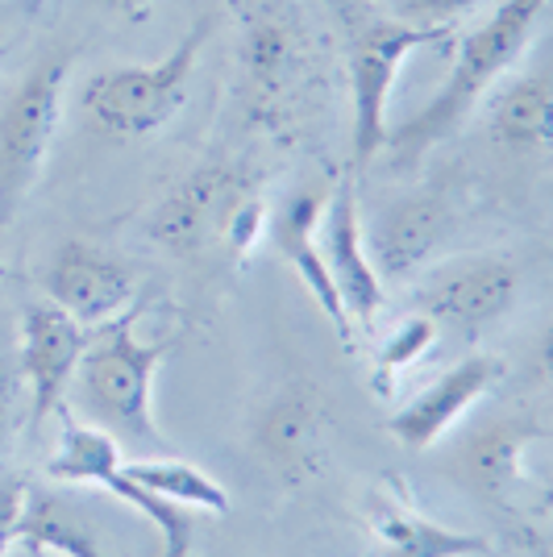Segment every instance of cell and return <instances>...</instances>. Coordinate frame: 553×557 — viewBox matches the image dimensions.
<instances>
[{"label": "cell", "mask_w": 553, "mask_h": 557, "mask_svg": "<svg viewBox=\"0 0 553 557\" xmlns=\"http://www.w3.org/2000/svg\"><path fill=\"white\" fill-rule=\"evenodd\" d=\"M550 0H500L491 17L466 29L454 54V67L441 79V88L416 109L400 129H388L383 154L395 166H416L429 159L438 146L458 134L487 100V92L520 63V54L532 47L537 29L545 22Z\"/></svg>", "instance_id": "obj_1"}, {"label": "cell", "mask_w": 553, "mask_h": 557, "mask_svg": "<svg viewBox=\"0 0 553 557\" xmlns=\"http://www.w3.org/2000/svg\"><path fill=\"white\" fill-rule=\"evenodd\" d=\"M142 304L134 300L113 321L96 325V337L79 354L75 367V399L88 424L105 429L121 449L159 454L162 429L155 420V374L167 346H146L138 337Z\"/></svg>", "instance_id": "obj_2"}, {"label": "cell", "mask_w": 553, "mask_h": 557, "mask_svg": "<svg viewBox=\"0 0 553 557\" xmlns=\"http://www.w3.org/2000/svg\"><path fill=\"white\" fill-rule=\"evenodd\" d=\"M208 34H212V17H200L155 63L96 71L84 84V113L96 121V129L113 138H150L167 121H175L187 104V88L208 47Z\"/></svg>", "instance_id": "obj_3"}, {"label": "cell", "mask_w": 553, "mask_h": 557, "mask_svg": "<svg viewBox=\"0 0 553 557\" xmlns=\"http://www.w3.org/2000/svg\"><path fill=\"white\" fill-rule=\"evenodd\" d=\"M71 59V50H47L0 104V233L22 216L29 191L47 175L50 146L63 121Z\"/></svg>", "instance_id": "obj_4"}, {"label": "cell", "mask_w": 553, "mask_h": 557, "mask_svg": "<svg viewBox=\"0 0 553 557\" xmlns=\"http://www.w3.org/2000/svg\"><path fill=\"white\" fill-rule=\"evenodd\" d=\"M54 417L63 420L59 445L50 449L47 474L54 483H71V487H100L109 491L113 499H121L125 508H134L159 533L162 557H192L196 545V516L180 504H167L162 495L146 491L121 470V445L96 429L88 420H75V412L59 408Z\"/></svg>", "instance_id": "obj_5"}, {"label": "cell", "mask_w": 553, "mask_h": 557, "mask_svg": "<svg viewBox=\"0 0 553 557\" xmlns=\"http://www.w3.org/2000/svg\"><path fill=\"white\" fill-rule=\"evenodd\" d=\"M450 42V29L379 22L354 25L349 38V146H354V175L367 171L388 146V104L400 84V71L416 50Z\"/></svg>", "instance_id": "obj_6"}, {"label": "cell", "mask_w": 553, "mask_h": 557, "mask_svg": "<svg viewBox=\"0 0 553 557\" xmlns=\"http://www.w3.org/2000/svg\"><path fill=\"white\" fill-rule=\"evenodd\" d=\"M525 271L507 255H458L416 283V312L433 325L483 333L516 308Z\"/></svg>", "instance_id": "obj_7"}, {"label": "cell", "mask_w": 553, "mask_h": 557, "mask_svg": "<svg viewBox=\"0 0 553 557\" xmlns=\"http://www.w3.org/2000/svg\"><path fill=\"white\" fill-rule=\"evenodd\" d=\"M254 191V184L230 163H200L192 175L162 196V205L150 216V237L162 250L192 258L221 246V233L230 212Z\"/></svg>", "instance_id": "obj_8"}, {"label": "cell", "mask_w": 553, "mask_h": 557, "mask_svg": "<svg viewBox=\"0 0 553 557\" xmlns=\"http://www.w3.org/2000/svg\"><path fill=\"white\" fill-rule=\"evenodd\" d=\"M317 242H321L324 267L337 287V300L346 308L349 325L370 333L383 304H388V287L374 275V262L367 250V233H362V216H358V191H354V171L342 175L333 191L324 196L321 221H317Z\"/></svg>", "instance_id": "obj_9"}, {"label": "cell", "mask_w": 553, "mask_h": 557, "mask_svg": "<svg viewBox=\"0 0 553 557\" xmlns=\"http://www.w3.org/2000/svg\"><path fill=\"white\" fill-rule=\"evenodd\" d=\"M84 346H88L84 325L67 317L59 304H25L22 329H17V371L29 387V433H38L63 408V395L75 379Z\"/></svg>", "instance_id": "obj_10"}, {"label": "cell", "mask_w": 553, "mask_h": 557, "mask_svg": "<svg viewBox=\"0 0 553 557\" xmlns=\"http://www.w3.org/2000/svg\"><path fill=\"white\" fill-rule=\"evenodd\" d=\"M504 362L491 354H470L454 362L450 371H441L433 383H425L420 392L395 408L388 417V433L404 449H433L438 442L450 437V429L458 424L483 395L495 392V383L504 379Z\"/></svg>", "instance_id": "obj_11"}, {"label": "cell", "mask_w": 553, "mask_h": 557, "mask_svg": "<svg viewBox=\"0 0 553 557\" xmlns=\"http://www.w3.org/2000/svg\"><path fill=\"white\" fill-rule=\"evenodd\" d=\"M42 283H47L50 304H59L84 329L105 325L134 304V271L93 242L59 246Z\"/></svg>", "instance_id": "obj_12"}, {"label": "cell", "mask_w": 553, "mask_h": 557, "mask_svg": "<svg viewBox=\"0 0 553 557\" xmlns=\"http://www.w3.org/2000/svg\"><path fill=\"white\" fill-rule=\"evenodd\" d=\"M329 420H324V404L317 392L308 387H287L279 392L267 412L258 420V454L267 458V466L279 474V483L300 487L312 483L317 474H324L329 462Z\"/></svg>", "instance_id": "obj_13"}, {"label": "cell", "mask_w": 553, "mask_h": 557, "mask_svg": "<svg viewBox=\"0 0 553 557\" xmlns=\"http://www.w3.org/2000/svg\"><path fill=\"white\" fill-rule=\"evenodd\" d=\"M324 209V191L317 187H304L296 196H287L279 209H271V230H267V242L275 246V255L300 275V283L308 287V296L317 300L329 325L337 329L342 346H354V325H349L346 308L337 300V287L329 278V267H324L321 242H317V221H321Z\"/></svg>", "instance_id": "obj_14"}, {"label": "cell", "mask_w": 553, "mask_h": 557, "mask_svg": "<svg viewBox=\"0 0 553 557\" xmlns=\"http://www.w3.org/2000/svg\"><path fill=\"white\" fill-rule=\"evenodd\" d=\"M450 225H454V212L445 209V200L438 196L395 200L367 233L370 262H374V275L383 278V287L425 271L429 258L438 255V246L445 242Z\"/></svg>", "instance_id": "obj_15"}, {"label": "cell", "mask_w": 553, "mask_h": 557, "mask_svg": "<svg viewBox=\"0 0 553 557\" xmlns=\"http://www.w3.org/2000/svg\"><path fill=\"white\" fill-rule=\"evenodd\" d=\"M367 529L383 557H487V536L454 533L433 516L413 508V499H400L392 487H379L367 499Z\"/></svg>", "instance_id": "obj_16"}, {"label": "cell", "mask_w": 553, "mask_h": 557, "mask_svg": "<svg viewBox=\"0 0 553 557\" xmlns=\"http://www.w3.org/2000/svg\"><path fill=\"white\" fill-rule=\"evenodd\" d=\"M541 442V424L529 417L487 420L483 429L462 445V483L483 499H512V491L529 474V449Z\"/></svg>", "instance_id": "obj_17"}, {"label": "cell", "mask_w": 553, "mask_h": 557, "mask_svg": "<svg viewBox=\"0 0 553 557\" xmlns=\"http://www.w3.org/2000/svg\"><path fill=\"white\" fill-rule=\"evenodd\" d=\"M17 545L29 554L59 557H109L100 549L96 529L71 508L63 495L50 491H25L22 520H17Z\"/></svg>", "instance_id": "obj_18"}, {"label": "cell", "mask_w": 553, "mask_h": 557, "mask_svg": "<svg viewBox=\"0 0 553 557\" xmlns=\"http://www.w3.org/2000/svg\"><path fill=\"white\" fill-rule=\"evenodd\" d=\"M550 104L553 88L545 71H529V75L512 79L504 92L491 100V113H487L491 138L520 154L545 150L550 146Z\"/></svg>", "instance_id": "obj_19"}, {"label": "cell", "mask_w": 553, "mask_h": 557, "mask_svg": "<svg viewBox=\"0 0 553 557\" xmlns=\"http://www.w3.org/2000/svg\"><path fill=\"white\" fill-rule=\"evenodd\" d=\"M121 470L146 491L162 495L167 504H180L187 511H221V516L230 511V491L221 487L217 479H208L200 466L180 462V458H162V454H146V458H134V462L121 458Z\"/></svg>", "instance_id": "obj_20"}, {"label": "cell", "mask_w": 553, "mask_h": 557, "mask_svg": "<svg viewBox=\"0 0 553 557\" xmlns=\"http://www.w3.org/2000/svg\"><path fill=\"white\" fill-rule=\"evenodd\" d=\"M296 63V42L283 22H254L246 29V75H250L258 100H271L287 88V71Z\"/></svg>", "instance_id": "obj_21"}, {"label": "cell", "mask_w": 553, "mask_h": 557, "mask_svg": "<svg viewBox=\"0 0 553 557\" xmlns=\"http://www.w3.org/2000/svg\"><path fill=\"white\" fill-rule=\"evenodd\" d=\"M438 346V325L425 317V312H413V317H404L400 325L388 333V342L379 349V362H374V379H370V387L374 395H388L395 392V383L404 379V374L420 367L429 354Z\"/></svg>", "instance_id": "obj_22"}, {"label": "cell", "mask_w": 553, "mask_h": 557, "mask_svg": "<svg viewBox=\"0 0 553 557\" xmlns=\"http://www.w3.org/2000/svg\"><path fill=\"white\" fill-rule=\"evenodd\" d=\"M267 230H271V205H267L258 191H250V196L230 212L225 233H221V250H225L233 262H246V258L267 242Z\"/></svg>", "instance_id": "obj_23"}, {"label": "cell", "mask_w": 553, "mask_h": 557, "mask_svg": "<svg viewBox=\"0 0 553 557\" xmlns=\"http://www.w3.org/2000/svg\"><path fill=\"white\" fill-rule=\"evenodd\" d=\"M395 22L425 25V29H454V22L479 13L487 0H388Z\"/></svg>", "instance_id": "obj_24"}, {"label": "cell", "mask_w": 553, "mask_h": 557, "mask_svg": "<svg viewBox=\"0 0 553 557\" xmlns=\"http://www.w3.org/2000/svg\"><path fill=\"white\" fill-rule=\"evenodd\" d=\"M17 404H22V371H17V354L0 342V458L13 442L17 429Z\"/></svg>", "instance_id": "obj_25"}, {"label": "cell", "mask_w": 553, "mask_h": 557, "mask_svg": "<svg viewBox=\"0 0 553 557\" xmlns=\"http://www.w3.org/2000/svg\"><path fill=\"white\" fill-rule=\"evenodd\" d=\"M25 483L22 479H0V557H9V549L17 545V520H22L25 504Z\"/></svg>", "instance_id": "obj_26"}, {"label": "cell", "mask_w": 553, "mask_h": 557, "mask_svg": "<svg viewBox=\"0 0 553 557\" xmlns=\"http://www.w3.org/2000/svg\"><path fill=\"white\" fill-rule=\"evenodd\" d=\"M105 13H113L121 22H150L155 17V9H159V0H96Z\"/></svg>", "instance_id": "obj_27"}, {"label": "cell", "mask_w": 553, "mask_h": 557, "mask_svg": "<svg viewBox=\"0 0 553 557\" xmlns=\"http://www.w3.org/2000/svg\"><path fill=\"white\" fill-rule=\"evenodd\" d=\"M4 47H9V38H4V25H0V54H4Z\"/></svg>", "instance_id": "obj_28"}, {"label": "cell", "mask_w": 553, "mask_h": 557, "mask_svg": "<svg viewBox=\"0 0 553 557\" xmlns=\"http://www.w3.org/2000/svg\"><path fill=\"white\" fill-rule=\"evenodd\" d=\"M370 4H388V0H370Z\"/></svg>", "instance_id": "obj_29"}]
</instances>
